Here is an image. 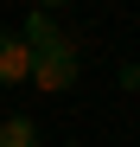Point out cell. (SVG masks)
I'll use <instances>...</instances> for the list:
<instances>
[{
    "mask_svg": "<svg viewBox=\"0 0 140 147\" xmlns=\"http://www.w3.org/2000/svg\"><path fill=\"white\" fill-rule=\"evenodd\" d=\"M70 147H83V141H70Z\"/></svg>",
    "mask_w": 140,
    "mask_h": 147,
    "instance_id": "obj_7",
    "label": "cell"
},
{
    "mask_svg": "<svg viewBox=\"0 0 140 147\" xmlns=\"http://www.w3.org/2000/svg\"><path fill=\"white\" fill-rule=\"evenodd\" d=\"M0 147H38V121L32 115H0Z\"/></svg>",
    "mask_w": 140,
    "mask_h": 147,
    "instance_id": "obj_4",
    "label": "cell"
},
{
    "mask_svg": "<svg viewBox=\"0 0 140 147\" xmlns=\"http://www.w3.org/2000/svg\"><path fill=\"white\" fill-rule=\"evenodd\" d=\"M57 7H70V0H38V13H57Z\"/></svg>",
    "mask_w": 140,
    "mask_h": 147,
    "instance_id": "obj_6",
    "label": "cell"
},
{
    "mask_svg": "<svg viewBox=\"0 0 140 147\" xmlns=\"http://www.w3.org/2000/svg\"><path fill=\"white\" fill-rule=\"evenodd\" d=\"M121 90H134V96H140V58H134V64H121Z\"/></svg>",
    "mask_w": 140,
    "mask_h": 147,
    "instance_id": "obj_5",
    "label": "cell"
},
{
    "mask_svg": "<svg viewBox=\"0 0 140 147\" xmlns=\"http://www.w3.org/2000/svg\"><path fill=\"white\" fill-rule=\"evenodd\" d=\"M19 45L38 58V51H51V45H64V26H57V13H26V26H19Z\"/></svg>",
    "mask_w": 140,
    "mask_h": 147,
    "instance_id": "obj_3",
    "label": "cell"
},
{
    "mask_svg": "<svg viewBox=\"0 0 140 147\" xmlns=\"http://www.w3.org/2000/svg\"><path fill=\"white\" fill-rule=\"evenodd\" d=\"M13 83H32V51L19 45V32L0 26V90H13Z\"/></svg>",
    "mask_w": 140,
    "mask_h": 147,
    "instance_id": "obj_2",
    "label": "cell"
},
{
    "mask_svg": "<svg viewBox=\"0 0 140 147\" xmlns=\"http://www.w3.org/2000/svg\"><path fill=\"white\" fill-rule=\"evenodd\" d=\"M77 70H83V64H77V45L64 38V45H51V51L32 58V83H38L45 96H64L70 83H77Z\"/></svg>",
    "mask_w": 140,
    "mask_h": 147,
    "instance_id": "obj_1",
    "label": "cell"
}]
</instances>
